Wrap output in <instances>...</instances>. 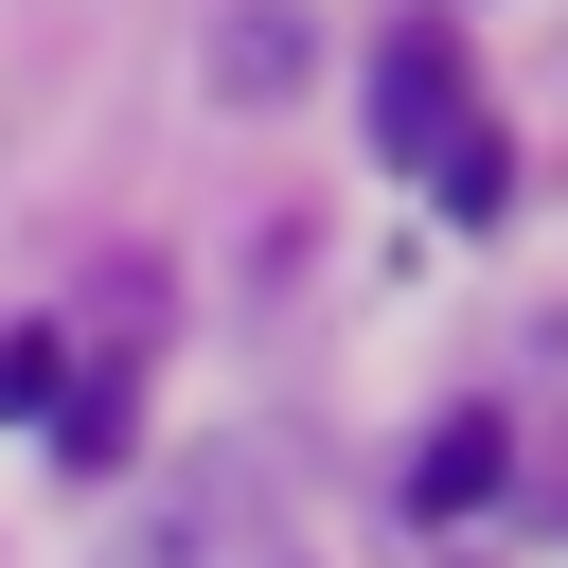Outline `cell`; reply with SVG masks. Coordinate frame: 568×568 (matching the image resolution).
Here are the masks:
<instances>
[{
  "label": "cell",
  "instance_id": "6da1fadb",
  "mask_svg": "<svg viewBox=\"0 0 568 568\" xmlns=\"http://www.w3.org/2000/svg\"><path fill=\"white\" fill-rule=\"evenodd\" d=\"M106 568H302V532H284V479H266L248 444H195Z\"/></svg>",
  "mask_w": 568,
  "mask_h": 568
},
{
  "label": "cell",
  "instance_id": "7a4b0ae2",
  "mask_svg": "<svg viewBox=\"0 0 568 568\" xmlns=\"http://www.w3.org/2000/svg\"><path fill=\"white\" fill-rule=\"evenodd\" d=\"M462 124H479V106H462V36H444V18H408V36L373 53V142H390V160L426 178V160H444Z\"/></svg>",
  "mask_w": 568,
  "mask_h": 568
},
{
  "label": "cell",
  "instance_id": "3957f363",
  "mask_svg": "<svg viewBox=\"0 0 568 568\" xmlns=\"http://www.w3.org/2000/svg\"><path fill=\"white\" fill-rule=\"evenodd\" d=\"M497 479H515V444H497V426H444V444L408 462V497H426V515H479Z\"/></svg>",
  "mask_w": 568,
  "mask_h": 568
},
{
  "label": "cell",
  "instance_id": "277c9868",
  "mask_svg": "<svg viewBox=\"0 0 568 568\" xmlns=\"http://www.w3.org/2000/svg\"><path fill=\"white\" fill-rule=\"evenodd\" d=\"M0 408H53V337H36V320L0 337Z\"/></svg>",
  "mask_w": 568,
  "mask_h": 568
}]
</instances>
